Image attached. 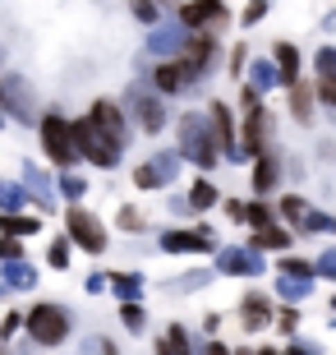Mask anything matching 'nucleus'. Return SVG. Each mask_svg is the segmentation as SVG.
Wrapping results in <instances>:
<instances>
[{"label":"nucleus","instance_id":"obj_38","mask_svg":"<svg viewBox=\"0 0 336 355\" xmlns=\"http://www.w3.org/2000/svg\"><path fill=\"white\" fill-rule=\"evenodd\" d=\"M263 14H267V0H249V5H245V14H240V19H245V24L254 28V24H258V19H263Z\"/></svg>","mask_w":336,"mask_h":355},{"label":"nucleus","instance_id":"obj_23","mask_svg":"<svg viewBox=\"0 0 336 355\" xmlns=\"http://www.w3.org/2000/svg\"><path fill=\"white\" fill-rule=\"evenodd\" d=\"M276 291H281L285 300L295 304V300H304V295L313 291V277H285V272H281V282H276Z\"/></svg>","mask_w":336,"mask_h":355},{"label":"nucleus","instance_id":"obj_37","mask_svg":"<svg viewBox=\"0 0 336 355\" xmlns=\"http://www.w3.org/2000/svg\"><path fill=\"white\" fill-rule=\"evenodd\" d=\"M19 254H24L19 236H5V240H0V259H5V263H19Z\"/></svg>","mask_w":336,"mask_h":355},{"label":"nucleus","instance_id":"obj_1","mask_svg":"<svg viewBox=\"0 0 336 355\" xmlns=\"http://www.w3.org/2000/svg\"><path fill=\"white\" fill-rule=\"evenodd\" d=\"M217 148H221V139H217V125H212V120H203V116L180 120V153L194 162V166L212 171V166H217Z\"/></svg>","mask_w":336,"mask_h":355},{"label":"nucleus","instance_id":"obj_22","mask_svg":"<svg viewBox=\"0 0 336 355\" xmlns=\"http://www.w3.org/2000/svg\"><path fill=\"white\" fill-rule=\"evenodd\" d=\"M240 314H245V323H249V328H267L272 309H267V300H263V295H249V300L240 304Z\"/></svg>","mask_w":336,"mask_h":355},{"label":"nucleus","instance_id":"obj_26","mask_svg":"<svg viewBox=\"0 0 336 355\" xmlns=\"http://www.w3.org/2000/svg\"><path fill=\"white\" fill-rule=\"evenodd\" d=\"M120 323H125L130 332H143V328H148V314H143V304H139V300H125V309H120Z\"/></svg>","mask_w":336,"mask_h":355},{"label":"nucleus","instance_id":"obj_3","mask_svg":"<svg viewBox=\"0 0 336 355\" xmlns=\"http://www.w3.org/2000/svg\"><path fill=\"white\" fill-rule=\"evenodd\" d=\"M28 332H33V342H42V346H60L69 337V314L60 304H33Z\"/></svg>","mask_w":336,"mask_h":355},{"label":"nucleus","instance_id":"obj_47","mask_svg":"<svg viewBox=\"0 0 336 355\" xmlns=\"http://www.w3.org/2000/svg\"><path fill=\"white\" fill-rule=\"evenodd\" d=\"M24 323H28V318H19V314H10V318H5V328H0V337H14V332L24 328Z\"/></svg>","mask_w":336,"mask_h":355},{"label":"nucleus","instance_id":"obj_36","mask_svg":"<svg viewBox=\"0 0 336 355\" xmlns=\"http://www.w3.org/2000/svg\"><path fill=\"white\" fill-rule=\"evenodd\" d=\"M304 231H336V217H327V212H309V217H304Z\"/></svg>","mask_w":336,"mask_h":355},{"label":"nucleus","instance_id":"obj_21","mask_svg":"<svg viewBox=\"0 0 336 355\" xmlns=\"http://www.w3.org/2000/svg\"><path fill=\"white\" fill-rule=\"evenodd\" d=\"M290 245V231H281V226H258L254 231V250H285Z\"/></svg>","mask_w":336,"mask_h":355},{"label":"nucleus","instance_id":"obj_2","mask_svg":"<svg viewBox=\"0 0 336 355\" xmlns=\"http://www.w3.org/2000/svg\"><path fill=\"white\" fill-rule=\"evenodd\" d=\"M74 144H78V157H88L92 166H102V171H111L120 162V148L111 144L92 120H74Z\"/></svg>","mask_w":336,"mask_h":355},{"label":"nucleus","instance_id":"obj_11","mask_svg":"<svg viewBox=\"0 0 336 355\" xmlns=\"http://www.w3.org/2000/svg\"><path fill=\"white\" fill-rule=\"evenodd\" d=\"M189 42H194V37H189V33H184V24L175 19V24H161L152 37H148V51H152V55H175V51H180L184 55V46H189Z\"/></svg>","mask_w":336,"mask_h":355},{"label":"nucleus","instance_id":"obj_27","mask_svg":"<svg viewBox=\"0 0 336 355\" xmlns=\"http://www.w3.org/2000/svg\"><path fill=\"white\" fill-rule=\"evenodd\" d=\"M212 125H217V139L221 144H235V130H231V111H226V106H212Z\"/></svg>","mask_w":336,"mask_h":355},{"label":"nucleus","instance_id":"obj_24","mask_svg":"<svg viewBox=\"0 0 336 355\" xmlns=\"http://www.w3.org/2000/svg\"><path fill=\"white\" fill-rule=\"evenodd\" d=\"M207 55H212V37H207V33H194V42L184 46V60H189L194 69H203V65H207Z\"/></svg>","mask_w":336,"mask_h":355},{"label":"nucleus","instance_id":"obj_28","mask_svg":"<svg viewBox=\"0 0 336 355\" xmlns=\"http://www.w3.org/2000/svg\"><path fill=\"white\" fill-rule=\"evenodd\" d=\"M272 83H281V65L258 60V65H254V88H272Z\"/></svg>","mask_w":336,"mask_h":355},{"label":"nucleus","instance_id":"obj_49","mask_svg":"<svg viewBox=\"0 0 336 355\" xmlns=\"http://www.w3.org/2000/svg\"><path fill=\"white\" fill-rule=\"evenodd\" d=\"M207 355H231V351H226L221 342H212V346H207Z\"/></svg>","mask_w":336,"mask_h":355},{"label":"nucleus","instance_id":"obj_35","mask_svg":"<svg viewBox=\"0 0 336 355\" xmlns=\"http://www.w3.org/2000/svg\"><path fill=\"white\" fill-rule=\"evenodd\" d=\"M19 203H24V189H19V184H5V189H0V208L19 212Z\"/></svg>","mask_w":336,"mask_h":355},{"label":"nucleus","instance_id":"obj_53","mask_svg":"<svg viewBox=\"0 0 336 355\" xmlns=\"http://www.w3.org/2000/svg\"><path fill=\"white\" fill-rule=\"evenodd\" d=\"M0 295H5V291H0Z\"/></svg>","mask_w":336,"mask_h":355},{"label":"nucleus","instance_id":"obj_15","mask_svg":"<svg viewBox=\"0 0 336 355\" xmlns=\"http://www.w3.org/2000/svg\"><path fill=\"white\" fill-rule=\"evenodd\" d=\"M276 65H281V83L295 88L299 83V51L290 46V42H276Z\"/></svg>","mask_w":336,"mask_h":355},{"label":"nucleus","instance_id":"obj_14","mask_svg":"<svg viewBox=\"0 0 336 355\" xmlns=\"http://www.w3.org/2000/svg\"><path fill=\"white\" fill-rule=\"evenodd\" d=\"M226 19V5L221 0H189L180 10V24L184 28H203V24H221Z\"/></svg>","mask_w":336,"mask_h":355},{"label":"nucleus","instance_id":"obj_13","mask_svg":"<svg viewBox=\"0 0 336 355\" xmlns=\"http://www.w3.org/2000/svg\"><path fill=\"white\" fill-rule=\"evenodd\" d=\"M198 74H203V69H194V65L180 55V60H166V65L157 69V88H161V92H180V88H189Z\"/></svg>","mask_w":336,"mask_h":355},{"label":"nucleus","instance_id":"obj_48","mask_svg":"<svg viewBox=\"0 0 336 355\" xmlns=\"http://www.w3.org/2000/svg\"><path fill=\"white\" fill-rule=\"evenodd\" d=\"M207 282V272H189V277H180V291H194V286H203Z\"/></svg>","mask_w":336,"mask_h":355},{"label":"nucleus","instance_id":"obj_45","mask_svg":"<svg viewBox=\"0 0 336 355\" xmlns=\"http://www.w3.org/2000/svg\"><path fill=\"white\" fill-rule=\"evenodd\" d=\"M318 92H323V102H327V106H336V74H327Z\"/></svg>","mask_w":336,"mask_h":355},{"label":"nucleus","instance_id":"obj_9","mask_svg":"<svg viewBox=\"0 0 336 355\" xmlns=\"http://www.w3.org/2000/svg\"><path fill=\"white\" fill-rule=\"evenodd\" d=\"M88 120L120 148V153H125V139H130V130H125V120H120V106H116V102H106V97H102V102H92V116H88Z\"/></svg>","mask_w":336,"mask_h":355},{"label":"nucleus","instance_id":"obj_16","mask_svg":"<svg viewBox=\"0 0 336 355\" xmlns=\"http://www.w3.org/2000/svg\"><path fill=\"white\" fill-rule=\"evenodd\" d=\"M24 180H28V194H37L42 208H51V180H46V171L33 166V162H24Z\"/></svg>","mask_w":336,"mask_h":355},{"label":"nucleus","instance_id":"obj_19","mask_svg":"<svg viewBox=\"0 0 336 355\" xmlns=\"http://www.w3.org/2000/svg\"><path fill=\"white\" fill-rule=\"evenodd\" d=\"M0 226H5V236H37V231H42V217H24V212H5V217H0Z\"/></svg>","mask_w":336,"mask_h":355},{"label":"nucleus","instance_id":"obj_7","mask_svg":"<svg viewBox=\"0 0 336 355\" xmlns=\"http://www.w3.org/2000/svg\"><path fill=\"white\" fill-rule=\"evenodd\" d=\"M130 111H134V120H139V125H143L148 134H157L161 125H166V111H161V97H157V92H148V88H139V83L130 88Z\"/></svg>","mask_w":336,"mask_h":355},{"label":"nucleus","instance_id":"obj_51","mask_svg":"<svg viewBox=\"0 0 336 355\" xmlns=\"http://www.w3.org/2000/svg\"><path fill=\"white\" fill-rule=\"evenodd\" d=\"M235 355H249V351H235Z\"/></svg>","mask_w":336,"mask_h":355},{"label":"nucleus","instance_id":"obj_30","mask_svg":"<svg viewBox=\"0 0 336 355\" xmlns=\"http://www.w3.org/2000/svg\"><path fill=\"white\" fill-rule=\"evenodd\" d=\"M83 189H88V180H78L74 171H65V175H60V194H65L69 203H74V198H83Z\"/></svg>","mask_w":336,"mask_h":355},{"label":"nucleus","instance_id":"obj_43","mask_svg":"<svg viewBox=\"0 0 336 355\" xmlns=\"http://www.w3.org/2000/svg\"><path fill=\"white\" fill-rule=\"evenodd\" d=\"M120 226H125V231H143V217L134 208H125V212H120Z\"/></svg>","mask_w":336,"mask_h":355},{"label":"nucleus","instance_id":"obj_44","mask_svg":"<svg viewBox=\"0 0 336 355\" xmlns=\"http://www.w3.org/2000/svg\"><path fill=\"white\" fill-rule=\"evenodd\" d=\"M134 14L148 24V19H157V5H152V0H134Z\"/></svg>","mask_w":336,"mask_h":355},{"label":"nucleus","instance_id":"obj_39","mask_svg":"<svg viewBox=\"0 0 336 355\" xmlns=\"http://www.w3.org/2000/svg\"><path fill=\"white\" fill-rule=\"evenodd\" d=\"M313 268H318V277H327V282H336V250H327V254H323V259H318Z\"/></svg>","mask_w":336,"mask_h":355},{"label":"nucleus","instance_id":"obj_54","mask_svg":"<svg viewBox=\"0 0 336 355\" xmlns=\"http://www.w3.org/2000/svg\"><path fill=\"white\" fill-rule=\"evenodd\" d=\"M0 189H5V184H0Z\"/></svg>","mask_w":336,"mask_h":355},{"label":"nucleus","instance_id":"obj_41","mask_svg":"<svg viewBox=\"0 0 336 355\" xmlns=\"http://www.w3.org/2000/svg\"><path fill=\"white\" fill-rule=\"evenodd\" d=\"M51 268H69V240H55L51 245Z\"/></svg>","mask_w":336,"mask_h":355},{"label":"nucleus","instance_id":"obj_6","mask_svg":"<svg viewBox=\"0 0 336 355\" xmlns=\"http://www.w3.org/2000/svg\"><path fill=\"white\" fill-rule=\"evenodd\" d=\"M0 106H5L14 120L33 125V88H28V79H19V74H5V79H0Z\"/></svg>","mask_w":336,"mask_h":355},{"label":"nucleus","instance_id":"obj_42","mask_svg":"<svg viewBox=\"0 0 336 355\" xmlns=\"http://www.w3.org/2000/svg\"><path fill=\"white\" fill-rule=\"evenodd\" d=\"M276 328H281V332H295L299 328V314H295V309H281V314H276Z\"/></svg>","mask_w":336,"mask_h":355},{"label":"nucleus","instance_id":"obj_25","mask_svg":"<svg viewBox=\"0 0 336 355\" xmlns=\"http://www.w3.org/2000/svg\"><path fill=\"white\" fill-rule=\"evenodd\" d=\"M290 106H295V120H299V125H309V120H313V97H309V88H299V83H295V88H290Z\"/></svg>","mask_w":336,"mask_h":355},{"label":"nucleus","instance_id":"obj_55","mask_svg":"<svg viewBox=\"0 0 336 355\" xmlns=\"http://www.w3.org/2000/svg\"><path fill=\"white\" fill-rule=\"evenodd\" d=\"M332 309H336V304H332Z\"/></svg>","mask_w":336,"mask_h":355},{"label":"nucleus","instance_id":"obj_10","mask_svg":"<svg viewBox=\"0 0 336 355\" xmlns=\"http://www.w3.org/2000/svg\"><path fill=\"white\" fill-rule=\"evenodd\" d=\"M217 272H226V277H258L263 259H258V250H221L217 254Z\"/></svg>","mask_w":336,"mask_h":355},{"label":"nucleus","instance_id":"obj_50","mask_svg":"<svg viewBox=\"0 0 336 355\" xmlns=\"http://www.w3.org/2000/svg\"><path fill=\"white\" fill-rule=\"evenodd\" d=\"M258 355H276V351H258Z\"/></svg>","mask_w":336,"mask_h":355},{"label":"nucleus","instance_id":"obj_18","mask_svg":"<svg viewBox=\"0 0 336 355\" xmlns=\"http://www.w3.org/2000/svg\"><path fill=\"white\" fill-rule=\"evenodd\" d=\"M5 286H19V291H33L37 286V268H28L24 259H19V263H5Z\"/></svg>","mask_w":336,"mask_h":355},{"label":"nucleus","instance_id":"obj_12","mask_svg":"<svg viewBox=\"0 0 336 355\" xmlns=\"http://www.w3.org/2000/svg\"><path fill=\"white\" fill-rule=\"evenodd\" d=\"M161 250L166 254H212V231H166Z\"/></svg>","mask_w":336,"mask_h":355},{"label":"nucleus","instance_id":"obj_20","mask_svg":"<svg viewBox=\"0 0 336 355\" xmlns=\"http://www.w3.org/2000/svg\"><path fill=\"white\" fill-rule=\"evenodd\" d=\"M111 291L120 300H139L143 295V277L139 272H111Z\"/></svg>","mask_w":336,"mask_h":355},{"label":"nucleus","instance_id":"obj_33","mask_svg":"<svg viewBox=\"0 0 336 355\" xmlns=\"http://www.w3.org/2000/svg\"><path fill=\"white\" fill-rule=\"evenodd\" d=\"M281 272H285V277H313L318 268H309L304 259H290V254H285V259H281Z\"/></svg>","mask_w":336,"mask_h":355},{"label":"nucleus","instance_id":"obj_40","mask_svg":"<svg viewBox=\"0 0 336 355\" xmlns=\"http://www.w3.org/2000/svg\"><path fill=\"white\" fill-rule=\"evenodd\" d=\"M166 342H170V351H175V355H194V351H189V337H184L180 328H170V332H166Z\"/></svg>","mask_w":336,"mask_h":355},{"label":"nucleus","instance_id":"obj_4","mask_svg":"<svg viewBox=\"0 0 336 355\" xmlns=\"http://www.w3.org/2000/svg\"><path fill=\"white\" fill-rule=\"evenodd\" d=\"M42 148H46V157L60 162V166H69V162L78 157V144H74V125H69L65 116H46L42 120Z\"/></svg>","mask_w":336,"mask_h":355},{"label":"nucleus","instance_id":"obj_32","mask_svg":"<svg viewBox=\"0 0 336 355\" xmlns=\"http://www.w3.org/2000/svg\"><path fill=\"white\" fill-rule=\"evenodd\" d=\"M245 222L258 231V226H272V212L263 208V203H249V208H245Z\"/></svg>","mask_w":336,"mask_h":355},{"label":"nucleus","instance_id":"obj_5","mask_svg":"<svg viewBox=\"0 0 336 355\" xmlns=\"http://www.w3.org/2000/svg\"><path fill=\"white\" fill-rule=\"evenodd\" d=\"M65 226H69V240H74L78 250H88V254H102L106 250V226L97 222L88 208H69Z\"/></svg>","mask_w":336,"mask_h":355},{"label":"nucleus","instance_id":"obj_46","mask_svg":"<svg viewBox=\"0 0 336 355\" xmlns=\"http://www.w3.org/2000/svg\"><path fill=\"white\" fill-rule=\"evenodd\" d=\"M106 286H111V277H102V272H92V277H88V291H92V295H102Z\"/></svg>","mask_w":336,"mask_h":355},{"label":"nucleus","instance_id":"obj_17","mask_svg":"<svg viewBox=\"0 0 336 355\" xmlns=\"http://www.w3.org/2000/svg\"><path fill=\"white\" fill-rule=\"evenodd\" d=\"M276 171H281V166H276V157H272V153H258V162H254V189H258V194H267L272 184H276Z\"/></svg>","mask_w":336,"mask_h":355},{"label":"nucleus","instance_id":"obj_29","mask_svg":"<svg viewBox=\"0 0 336 355\" xmlns=\"http://www.w3.org/2000/svg\"><path fill=\"white\" fill-rule=\"evenodd\" d=\"M189 203H194V208H212V203H217V184H212V180H198L194 194H189Z\"/></svg>","mask_w":336,"mask_h":355},{"label":"nucleus","instance_id":"obj_8","mask_svg":"<svg viewBox=\"0 0 336 355\" xmlns=\"http://www.w3.org/2000/svg\"><path fill=\"white\" fill-rule=\"evenodd\" d=\"M180 157H184V153H161L157 162H143L139 171H134V184H139V189H161L166 180H175Z\"/></svg>","mask_w":336,"mask_h":355},{"label":"nucleus","instance_id":"obj_31","mask_svg":"<svg viewBox=\"0 0 336 355\" xmlns=\"http://www.w3.org/2000/svg\"><path fill=\"white\" fill-rule=\"evenodd\" d=\"M281 217H309V203H304L299 194H285L281 198Z\"/></svg>","mask_w":336,"mask_h":355},{"label":"nucleus","instance_id":"obj_52","mask_svg":"<svg viewBox=\"0 0 336 355\" xmlns=\"http://www.w3.org/2000/svg\"><path fill=\"white\" fill-rule=\"evenodd\" d=\"M0 355H5V346H0Z\"/></svg>","mask_w":336,"mask_h":355},{"label":"nucleus","instance_id":"obj_34","mask_svg":"<svg viewBox=\"0 0 336 355\" xmlns=\"http://www.w3.org/2000/svg\"><path fill=\"white\" fill-rule=\"evenodd\" d=\"M313 65H318V74H323V79H327V74H336V46H323V51L313 55Z\"/></svg>","mask_w":336,"mask_h":355}]
</instances>
